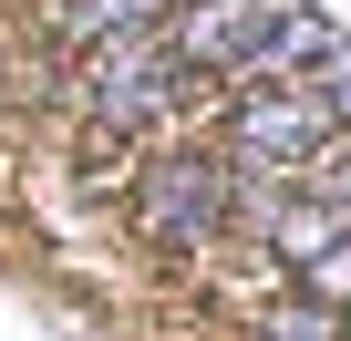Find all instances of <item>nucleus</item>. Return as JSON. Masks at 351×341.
Wrapping results in <instances>:
<instances>
[{
  "mask_svg": "<svg viewBox=\"0 0 351 341\" xmlns=\"http://www.w3.org/2000/svg\"><path fill=\"white\" fill-rule=\"evenodd\" d=\"M258 341H351V320H341V310H330V300H279V310H269V331H258Z\"/></svg>",
  "mask_w": 351,
  "mask_h": 341,
  "instance_id": "nucleus-4",
  "label": "nucleus"
},
{
  "mask_svg": "<svg viewBox=\"0 0 351 341\" xmlns=\"http://www.w3.org/2000/svg\"><path fill=\"white\" fill-rule=\"evenodd\" d=\"M176 93H186V52H176L165 32H124V42H104L93 73H83V104H93L104 124H145V114H165Z\"/></svg>",
  "mask_w": 351,
  "mask_h": 341,
  "instance_id": "nucleus-3",
  "label": "nucleus"
},
{
  "mask_svg": "<svg viewBox=\"0 0 351 341\" xmlns=\"http://www.w3.org/2000/svg\"><path fill=\"white\" fill-rule=\"evenodd\" d=\"M238 217V165H217V155H155L145 165V187H134V228L155 238V248H176V259H197L217 228Z\"/></svg>",
  "mask_w": 351,
  "mask_h": 341,
  "instance_id": "nucleus-2",
  "label": "nucleus"
},
{
  "mask_svg": "<svg viewBox=\"0 0 351 341\" xmlns=\"http://www.w3.org/2000/svg\"><path fill=\"white\" fill-rule=\"evenodd\" d=\"M341 124H351V104H341V93H320L310 73H289V83H248V104H238L228 145H238V165L300 176V165H320V145H330Z\"/></svg>",
  "mask_w": 351,
  "mask_h": 341,
  "instance_id": "nucleus-1",
  "label": "nucleus"
}]
</instances>
